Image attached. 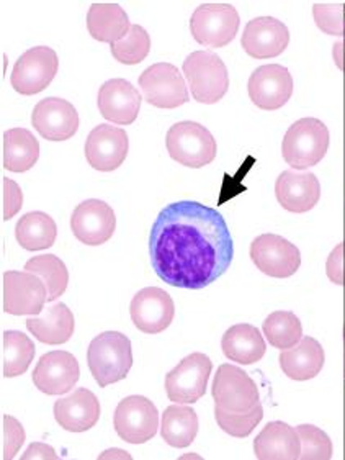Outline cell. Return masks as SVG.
<instances>
[{
    "instance_id": "cell-38",
    "label": "cell",
    "mask_w": 345,
    "mask_h": 460,
    "mask_svg": "<svg viewBox=\"0 0 345 460\" xmlns=\"http://www.w3.org/2000/svg\"><path fill=\"white\" fill-rule=\"evenodd\" d=\"M313 15L319 30H323L327 35L341 37L344 35V5L342 4H314Z\"/></svg>"
},
{
    "instance_id": "cell-34",
    "label": "cell",
    "mask_w": 345,
    "mask_h": 460,
    "mask_svg": "<svg viewBox=\"0 0 345 460\" xmlns=\"http://www.w3.org/2000/svg\"><path fill=\"white\" fill-rule=\"evenodd\" d=\"M264 334L273 348L290 349L303 338V326L293 312H273L264 322Z\"/></svg>"
},
{
    "instance_id": "cell-13",
    "label": "cell",
    "mask_w": 345,
    "mask_h": 460,
    "mask_svg": "<svg viewBox=\"0 0 345 460\" xmlns=\"http://www.w3.org/2000/svg\"><path fill=\"white\" fill-rule=\"evenodd\" d=\"M293 77L290 71L280 65H265L257 67L249 77L247 91L255 107L273 111L282 109L293 95Z\"/></svg>"
},
{
    "instance_id": "cell-24",
    "label": "cell",
    "mask_w": 345,
    "mask_h": 460,
    "mask_svg": "<svg viewBox=\"0 0 345 460\" xmlns=\"http://www.w3.org/2000/svg\"><path fill=\"white\" fill-rule=\"evenodd\" d=\"M279 362L287 377L296 382H306L318 377L319 372L324 367L326 354L319 341L311 336H303L296 346L280 352Z\"/></svg>"
},
{
    "instance_id": "cell-20",
    "label": "cell",
    "mask_w": 345,
    "mask_h": 460,
    "mask_svg": "<svg viewBox=\"0 0 345 460\" xmlns=\"http://www.w3.org/2000/svg\"><path fill=\"white\" fill-rule=\"evenodd\" d=\"M290 43V31L280 20L257 17L244 28L241 45L254 59H272L282 55Z\"/></svg>"
},
{
    "instance_id": "cell-16",
    "label": "cell",
    "mask_w": 345,
    "mask_h": 460,
    "mask_svg": "<svg viewBox=\"0 0 345 460\" xmlns=\"http://www.w3.org/2000/svg\"><path fill=\"white\" fill-rule=\"evenodd\" d=\"M117 217L109 203L91 199L79 203L71 217V230L87 246H101L113 236Z\"/></svg>"
},
{
    "instance_id": "cell-7",
    "label": "cell",
    "mask_w": 345,
    "mask_h": 460,
    "mask_svg": "<svg viewBox=\"0 0 345 460\" xmlns=\"http://www.w3.org/2000/svg\"><path fill=\"white\" fill-rule=\"evenodd\" d=\"M213 362L207 354L193 352L183 358L165 376V394L173 403L190 405L197 403L207 394Z\"/></svg>"
},
{
    "instance_id": "cell-23",
    "label": "cell",
    "mask_w": 345,
    "mask_h": 460,
    "mask_svg": "<svg viewBox=\"0 0 345 460\" xmlns=\"http://www.w3.org/2000/svg\"><path fill=\"white\" fill-rule=\"evenodd\" d=\"M275 195L287 212L306 213L318 205L321 185L311 172L285 171L275 182Z\"/></svg>"
},
{
    "instance_id": "cell-14",
    "label": "cell",
    "mask_w": 345,
    "mask_h": 460,
    "mask_svg": "<svg viewBox=\"0 0 345 460\" xmlns=\"http://www.w3.org/2000/svg\"><path fill=\"white\" fill-rule=\"evenodd\" d=\"M48 302L43 280L30 272L9 270L4 274V310L13 316L40 314Z\"/></svg>"
},
{
    "instance_id": "cell-15",
    "label": "cell",
    "mask_w": 345,
    "mask_h": 460,
    "mask_svg": "<svg viewBox=\"0 0 345 460\" xmlns=\"http://www.w3.org/2000/svg\"><path fill=\"white\" fill-rule=\"evenodd\" d=\"M129 314L139 332L159 334L172 324L175 305L172 296L163 288L146 287L133 296Z\"/></svg>"
},
{
    "instance_id": "cell-18",
    "label": "cell",
    "mask_w": 345,
    "mask_h": 460,
    "mask_svg": "<svg viewBox=\"0 0 345 460\" xmlns=\"http://www.w3.org/2000/svg\"><path fill=\"white\" fill-rule=\"evenodd\" d=\"M129 141L127 131L107 123L92 129L85 141V159L101 172L117 171L128 156Z\"/></svg>"
},
{
    "instance_id": "cell-19",
    "label": "cell",
    "mask_w": 345,
    "mask_h": 460,
    "mask_svg": "<svg viewBox=\"0 0 345 460\" xmlns=\"http://www.w3.org/2000/svg\"><path fill=\"white\" fill-rule=\"evenodd\" d=\"M79 113L71 102L48 97L37 103L31 113V125L48 141H66L79 129Z\"/></svg>"
},
{
    "instance_id": "cell-5",
    "label": "cell",
    "mask_w": 345,
    "mask_h": 460,
    "mask_svg": "<svg viewBox=\"0 0 345 460\" xmlns=\"http://www.w3.org/2000/svg\"><path fill=\"white\" fill-rule=\"evenodd\" d=\"M182 69L195 101L213 105L226 95L229 74L226 65L217 53L195 51L187 56Z\"/></svg>"
},
{
    "instance_id": "cell-42",
    "label": "cell",
    "mask_w": 345,
    "mask_h": 460,
    "mask_svg": "<svg viewBox=\"0 0 345 460\" xmlns=\"http://www.w3.org/2000/svg\"><path fill=\"white\" fill-rule=\"evenodd\" d=\"M344 35H345V28H344Z\"/></svg>"
},
{
    "instance_id": "cell-26",
    "label": "cell",
    "mask_w": 345,
    "mask_h": 460,
    "mask_svg": "<svg viewBox=\"0 0 345 460\" xmlns=\"http://www.w3.org/2000/svg\"><path fill=\"white\" fill-rule=\"evenodd\" d=\"M221 349L227 359L241 366H252L264 358L267 346L264 336L255 326L241 323L231 326L225 332L221 340Z\"/></svg>"
},
{
    "instance_id": "cell-21",
    "label": "cell",
    "mask_w": 345,
    "mask_h": 460,
    "mask_svg": "<svg viewBox=\"0 0 345 460\" xmlns=\"http://www.w3.org/2000/svg\"><path fill=\"white\" fill-rule=\"evenodd\" d=\"M143 97L133 84L125 79H110L99 91L97 105L105 120L117 125H131L139 115Z\"/></svg>"
},
{
    "instance_id": "cell-41",
    "label": "cell",
    "mask_w": 345,
    "mask_h": 460,
    "mask_svg": "<svg viewBox=\"0 0 345 460\" xmlns=\"http://www.w3.org/2000/svg\"><path fill=\"white\" fill-rule=\"evenodd\" d=\"M22 459H58V456H56V451L51 446L35 442L28 447L27 452L22 456Z\"/></svg>"
},
{
    "instance_id": "cell-40",
    "label": "cell",
    "mask_w": 345,
    "mask_h": 460,
    "mask_svg": "<svg viewBox=\"0 0 345 460\" xmlns=\"http://www.w3.org/2000/svg\"><path fill=\"white\" fill-rule=\"evenodd\" d=\"M23 194L19 185L10 179H4V220H12L22 210Z\"/></svg>"
},
{
    "instance_id": "cell-10",
    "label": "cell",
    "mask_w": 345,
    "mask_h": 460,
    "mask_svg": "<svg viewBox=\"0 0 345 460\" xmlns=\"http://www.w3.org/2000/svg\"><path fill=\"white\" fill-rule=\"evenodd\" d=\"M139 87L145 101L157 109L172 111L189 102V89L182 74L171 63L149 66L139 75Z\"/></svg>"
},
{
    "instance_id": "cell-1",
    "label": "cell",
    "mask_w": 345,
    "mask_h": 460,
    "mask_svg": "<svg viewBox=\"0 0 345 460\" xmlns=\"http://www.w3.org/2000/svg\"><path fill=\"white\" fill-rule=\"evenodd\" d=\"M149 256L163 282L200 290L229 269L234 243L221 213L183 200L167 205L157 215L149 233Z\"/></svg>"
},
{
    "instance_id": "cell-8",
    "label": "cell",
    "mask_w": 345,
    "mask_h": 460,
    "mask_svg": "<svg viewBox=\"0 0 345 460\" xmlns=\"http://www.w3.org/2000/svg\"><path fill=\"white\" fill-rule=\"evenodd\" d=\"M211 394L217 406L231 413H247L261 403L254 380L243 368L231 364L219 366Z\"/></svg>"
},
{
    "instance_id": "cell-6",
    "label": "cell",
    "mask_w": 345,
    "mask_h": 460,
    "mask_svg": "<svg viewBox=\"0 0 345 460\" xmlns=\"http://www.w3.org/2000/svg\"><path fill=\"white\" fill-rule=\"evenodd\" d=\"M239 13L229 4H203L190 19L195 41L207 48H225L239 31Z\"/></svg>"
},
{
    "instance_id": "cell-22",
    "label": "cell",
    "mask_w": 345,
    "mask_h": 460,
    "mask_svg": "<svg viewBox=\"0 0 345 460\" xmlns=\"http://www.w3.org/2000/svg\"><path fill=\"white\" fill-rule=\"evenodd\" d=\"M55 420L69 433L89 431L101 420V402L87 388H77L55 403Z\"/></svg>"
},
{
    "instance_id": "cell-25",
    "label": "cell",
    "mask_w": 345,
    "mask_h": 460,
    "mask_svg": "<svg viewBox=\"0 0 345 460\" xmlns=\"http://www.w3.org/2000/svg\"><path fill=\"white\" fill-rule=\"evenodd\" d=\"M254 454L259 460L300 459V434L287 423L272 421L255 438Z\"/></svg>"
},
{
    "instance_id": "cell-4",
    "label": "cell",
    "mask_w": 345,
    "mask_h": 460,
    "mask_svg": "<svg viewBox=\"0 0 345 460\" xmlns=\"http://www.w3.org/2000/svg\"><path fill=\"white\" fill-rule=\"evenodd\" d=\"M329 129L318 119H301L285 133L282 156L293 169H308L319 164L329 149Z\"/></svg>"
},
{
    "instance_id": "cell-17",
    "label": "cell",
    "mask_w": 345,
    "mask_h": 460,
    "mask_svg": "<svg viewBox=\"0 0 345 460\" xmlns=\"http://www.w3.org/2000/svg\"><path fill=\"white\" fill-rule=\"evenodd\" d=\"M79 377V362L67 350L48 352L33 370V384L46 395H64L71 392Z\"/></svg>"
},
{
    "instance_id": "cell-11",
    "label": "cell",
    "mask_w": 345,
    "mask_h": 460,
    "mask_svg": "<svg viewBox=\"0 0 345 460\" xmlns=\"http://www.w3.org/2000/svg\"><path fill=\"white\" fill-rule=\"evenodd\" d=\"M58 69L59 59L53 48H31L13 66L10 84L22 95H35L53 83Z\"/></svg>"
},
{
    "instance_id": "cell-33",
    "label": "cell",
    "mask_w": 345,
    "mask_h": 460,
    "mask_svg": "<svg viewBox=\"0 0 345 460\" xmlns=\"http://www.w3.org/2000/svg\"><path fill=\"white\" fill-rule=\"evenodd\" d=\"M35 344L20 332H4V377L13 378L27 372L35 359Z\"/></svg>"
},
{
    "instance_id": "cell-37",
    "label": "cell",
    "mask_w": 345,
    "mask_h": 460,
    "mask_svg": "<svg viewBox=\"0 0 345 460\" xmlns=\"http://www.w3.org/2000/svg\"><path fill=\"white\" fill-rule=\"evenodd\" d=\"M300 434L301 454L303 460H329L332 459V441L323 429L313 424H300L296 428Z\"/></svg>"
},
{
    "instance_id": "cell-31",
    "label": "cell",
    "mask_w": 345,
    "mask_h": 460,
    "mask_svg": "<svg viewBox=\"0 0 345 460\" xmlns=\"http://www.w3.org/2000/svg\"><path fill=\"white\" fill-rule=\"evenodd\" d=\"M58 236L55 220L43 212H30L20 218L15 226V240L27 251L51 248Z\"/></svg>"
},
{
    "instance_id": "cell-29",
    "label": "cell",
    "mask_w": 345,
    "mask_h": 460,
    "mask_svg": "<svg viewBox=\"0 0 345 460\" xmlns=\"http://www.w3.org/2000/svg\"><path fill=\"white\" fill-rule=\"evenodd\" d=\"M40 143L27 128H12L4 133V167L10 172H27L37 164Z\"/></svg>"
},
{
    "instance_id": "cell-9",
    "label": "cell",
    "mask_w": 345,
    "mask_h": 460,
    "mask_svg": "<svg viewBox=\"0 0 345 460\" xmlns=\"http://www.w3.org/2000/svg\"><path fill=\"white\" fill-rule=\"evenodd\" d=\"M113 426L123 441L145 444L157 434L159 411L146 396H127L115 410Z\"/></svg>"
},
{
    "instance_id": "cell-32",
    "label": "cell",
    "mask_w": 345,
    "mask_h": 460,
    "mask_svg": "<svg viewBox=\"0 0 345 460\" xmlns=\"http://www.w3.org/2000/svg\"><path fill=\"white\" fill-rule=\"evenodd\" d=\"M25 270L43 280L48 290V302H55L66 292L69 284V272L61 259L55 254L31 258L25 264Z\"/></svg>"
},
{
    "instance_id": "cell-39",
    "label": "cell",
    "mask_w": 345,
    "mask_h": 460,
    "mask_svg": "<svg viewBox=\"0 0 345 460\" xmlns=\"http://www.w3.org/2000/svg\"><path fill=\"white\" fill-rule=\"evenodd\" d=\"M23 441H25L23 426L15 418L5 414L4 416V454H2V459H13Z\"/></svg>"
},
{
    "instance_id": "cell-2",
    "label": "cell",
    "mask_w": 345,
    "mask_h": 460,
    "mask_svg": "<svg viewBox=\"0 0 345 460\" xmlns=\"http://www.w3.org/2000/svg\"><path fill=\"white\" fill-rule=\"evenodd\" d=\"M87 364L102 388L117 384L133 367L131 341L123 332H102L92 340L87 349Z\"/></svg>"
},
{
    "instance_id": "cell-3",
    "label": "cell",
    "mask_w": 345,
    "mask_h": 460,
    "mask_svg": "<svg viewBox=\"0 0 345 460\" xmlns=\"http://www.w3.org/2000/svg\"><path fill=\"white\" fill-rule=\"evenodd\" d=\"M165 147L175 163L190 169L208 166L218 155L217 139L197 121L175 123L167 131Z\"/></svg>"
},
{
    "instance_id": "cell-27",
    "label": "cell",
    "mask_w": 345,
    "mask_h": 460,
    "mask_svg": "<svg viewBox=\"0 0 345 460\" xmlns=\"http://www.w3.org/2000/svg\"><path fill=\"white\" fill-rule=\"evenodd\" d=\"M129 19L117 4H92L87 13V30L101 43H117L129 30Z\"/></svg>"
},
{
    "instance_id": "cell-12",
    "label": "cell",
    "mask_w": 345,
    "mask_h": 460,
    "mask_svg": "<svg viewBox=\"0 0 345 460\" xmlns=\"http://www.w3.org/2000/svg\"><path fill=\"white\" fill-rule=\"evenodd\" d=\"M251 259L255 267L273 279H288L301 266L300 249L279 234H261L251 244Z\"/></svg>"
},
{
    "instance_id": "cell-35",
    "label": "cell",
    "mask_w": 345,
    "mask_h": 460,
    "mask_svg": "<svg viewBox=\"0 0 345 460\" xmlns=\"http://www.w3.org/2000/svg\"><path fill=\"white\" fill-rule=\"evenodd\" d=\"M111 55L121 65L135 66L143 63L151 51V38L141 25H131L127 35L110 45Z\"/></svg>"
},
{
    "instance_id": "cell-28",
    "label": "cell",
    "mask_w": 345,
    "mask_h": 460,
    "mask_svg": "<svg viewBox=\"0 0 345 460\" xmlns=\"http://www.w3.org/2000/svg\"><path fill=\"white\" fill-rule=\"evenodd\" d=\"M74 314L64 304H56L46 310L41 318L27 320L28 332L40 342L56 346L64 344L73 338Z\"/></svg>"
},
{
    "instance_id": "cell-36",
    "label": "cell",
    "mask_w": 345,
    "mask_h": 460,
    "mask_svg": "<svg viewBox=\"0 0 345 460\" xmlns=\"http://www.w3.org/2000/svg\"><path fill=\"white\" fill-rule=\"evenodd\" d=\"M215 418H217L219 428L225 433L243 439L252 433L257 428V424L262 421L264 406L262 403H259V405H255L254 410H251L247 413H231L219 406H215Z\"/></svg>"
},
{
    "instance_id": "cell-30",
    "label": "cell",
    "mask_w": 345,
    "mask_h": 460,
    "mask_svg": "<svg viewBox=\"0 0 345 460\" xmlns=\"http://www.w3.org/2000/svg\"><path fill=\"white\" fill-rule=\"evenodd\" d=\"M199 416L190 406H169L163 413L161 436L164 441L175 449L189 447L199 434Z\"/></svg>"
}]
</instances>
